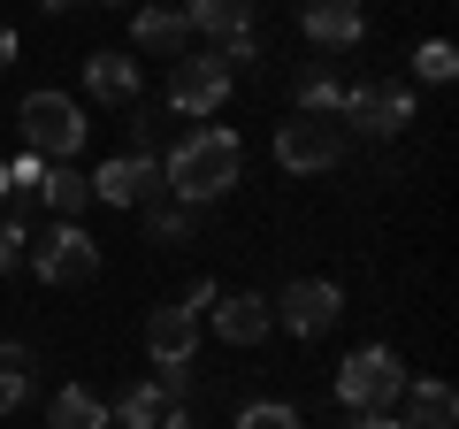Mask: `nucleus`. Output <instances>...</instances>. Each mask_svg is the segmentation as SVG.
Returning <instances> with one entry per match:
<instances>
[{"mask_svg": "<svg viewBox=\"0 0 459 429\" xmlns=\"http://www.w3.org/2000/svg\"><path fill=\"white\" fill-rule=\"evenodd\" d=\"M246 177V153H238V131H222V123H199L192 138H177L161 162V184L177 207H207V199H222L230 184Z\"/></svg>", "mask_w": 459, "mask_h": 429, "instance_id": "nucleus-1", "label": "nucleus"}, {"mask_svg": "<svg viewBox=\"0 0 459 429\" xmlns=\"http://www.w3.org/2000/svg\"><path fill=\"white\" fill-rule=\"evenodd\" d=\"M406 383L413 376H406V361H398L391 346H360V353L337 361V407L344 414H391Z\"/></svg>", "mask_w": 459, "mask_h": 429, "instance_id": "nucleus-2", "label": "nucleus"}, {"mask_svg": "<svg viewBox=\"0 0 459 429\" xmlns=\"http://www.w3.org/2000/svg\"><path fill=\"white\" fill-rule=\"evenodd\" d=\"M16 131H23V146H31L39 162H69V153L84 146V108L69 92H23Z\"/></svg>", "mask_w": 459, "mask_h": 429, "instance_id": "nucleus-3", "label": "nucleus"}, {"mask_svg": "<svg viewBox=\"0 0 459 429\" xmlns=\"http://www.w3.org/2000/svg\"><path fill=\"white\" fill-rule=\"evenodd\" d=\"M276 162L291 169V177H322V169H337L344 162V123L337 116H299V108H291V123H276Z\"/></svg>", "mask_w": 459, "mask_h": 429, "instance_id": "nucleus-4", "label": "nucleus"}, {"mask_svg": "<svg viewBox=\"0 0 459 429\" xmlns=\"http://www.w3.org/2000/svg\"><path fill=\"white\" fill-rule=\"evenodd\" d=\"M23 261H31L39 284H54V292H84V284L100 276V246L77 231V223H54V231L23 253Z\"/></svg>", "mask_w": 459, "mask_h": 429, "instance_id": "nucleus-5", "label": "nucleus"}, {"mask_svg": "<svg viewBox=\"0 0 459 429\" xmlns=\"http://www.w3.org/2000/svg\"><path fill=\"white\" fill-rule=\"evenodd\" d=\"M337 123H352L360 138H398L413 123V84H398V77H376V84H352L344 92V116Z\"/></svg>", "mask_w": 459, "mask_h": 429, "instance_id": "nucleus-6", "label": "nucleus"}, {"mask_svg": "<svg viewBox=\"0 0 459 429\" xmlns=\"http://www.w3.org/2000/svg\"><path fill=\"white\" fill-rule=\"evenodd\" d=\"M230 100V62L222 54H177V69H169V108L177 116H214Z\"/></svg>", "mask_w": 459, "mask_h": 429, "instance_id": "nucleus-7", "label": "nucleus"}, {"mask_svg": "<svg viewBox=\"0 0 459 429\" xmlns=\"http://www.w3.org/2000/svg\"><path fill=\"white\" fill-rule=\"evenodd\" d=\"M92 199H108V207H146V199H169L161 162H153V153H115V162H100V169H92Z\"/></svg>", "mask_w": 459, "mask_h": 429, "instance_id": "nucleus-8", "label": "nucleus"}, {"mask_svg": "<svg viewBox=\"0 0 459 429\" xmlns=\"http://www.w3.org/2000/svg\"><path fill=\"white\" fill-rule=\"evenodd\" d=\"M268 307H276V322L291 337H322L329 322L344 314V292L329 276H299V284H283V299H268Z\"/></svg>", "mask_w": 459, "mask_h": 429, "instance_id": "nucleus-9", "label": "nucleus"}, {"mask_svg": "<svg viewBox=\"0 0 459 429\" xmlns=\"http://www.w3.org/2000/svg\"><path fill=\"white\" fill-rule=\"evenodd\" d=\"M199 353V314L192 307H153L146 314V361L153 368H184Z\"/></svg>", "mask_w": 459, "mask_h": 429, "instance_id": "nucleus-10", "label": "nucleus"}, {"mask_svg": "<svg viewBox=\"0 0 459 429\" xmlns=\"http://www.w3.org/2000/svg\"><path fill=\"white\" fill-rule=\"evenodd\" d=\"M307 47H322V54H337V47H360L368 39V8L360 0H307Z\"/></svg>", "mask_w": 459, "mask_h": 429, "instance_id": "nucleus-11", "label": "nucleus"}, {"mask_svg": "<svg viewBox=\"0 0 459 429\" xmlns=\"http://www.w3.org/2000/svg\"><path fill=\"white\" fill-rule=\"evenodd\" d=\"M214 330H222V346H261L276 330V307L261 292H230V299H214Z\"/></svg>", "mask_w": 459, "mask_h": 429, "instance_id": "nucleus-12", "label": "nucleus"}, {"mask_svg": "<svg viewBox=\"0 0 459 429\" xmlns=\"http://www.w3.org/2000/svg\"><path fill=\"white\" fill-rule=\"evenodd\" d=\"M131 39H138L146 54H169V62H177V54L192 47V16H184V8H169V0H146V8L131 16Z\"/></svg>", "mask_w": 459, "mask_h": 429, "instance_id": "nucleus-13", "label": "nucleus"}, {"mask_svg": "<svg viewBox=\"0 0 459 429\" xmlns=\"http://www.w3.org/2000/svg\"><path fill=\"white\" fill-rule=\"evenodd\" d=\"M398 407H406V414H398L406 429H452V422H459V391H452V383H437V376L406 383V391H398Z\"/></svg>", "mask_w": 459, "mask_h": 429, "instance_id": "nucleus-14", "label": "nucleus"}, {"mask_svg": "<svg viewBox=\"0 0 459 429\" xmlns=\"http://www.w3.org/2000/svg\"><path fill=\"white\" fill-rule=\"evenodd\" d=\"M31 199H47L62 223H77V214L92 207V177H84V169H69V162H47V177H39Z\"/></svg>", "mask_w": 459, "mask_h": 429, "instance_id": "nucleus-15", "label": "nucleus"}, {"mask_svg": "<svg viewBox=\"0 0 459 429\" xmlns=\"http://www.w3.org/2000/svg\"><path fill=\"white\" fill-rule=\"evenodd\" d=\"M184 16H192V39H214L222 47V39L253 31V0H192Z\"/></svg>", "mask_w": 459, "mask_h": 429, "instance_id": "nucleus-16", "label": "nucleus"}, {"mask_svg": "<svg viewBox=\"0 0 459 429\" xmlns=\"http://www.w3.org/2000/svg\"><path fill=\"white\" fill-rule=\"evenodd\" d=\"M84 92L92 100H138V62L131 54H92L84 62Z\"/></svg>", "mask_w": 459, "mask_h": 429, "instance_id": "nucleus-17", "label": "nucleus"}, {"mask_svg": "<svg viewBox=\"0 0 459 429\" xmlns=\"http://www.w3.org/2000/svg\"><path fill=\"white\" fill-rule=\"evenodd\" d=\"M47 429H108V407H100V398L84 391V383H69V391H54Z\"/></svg>", "mask_w": 459, "mask_h": 429, "instance_id": "nucleus-18", "label": "nucleus"}, {"mask_svg": "<svg viewBox=\"0 0 459 429\" xmlns=\"http://www.w3.org/2000/svg\"><path fill=\"white\" fill-rule=\"evenodd\" d=\"M192 231H199L192 207H177V199H146V238H153V246H184Z\"/></svg>", "mask_w": 459, "mask_h": 429, "instance_id": "nucleus-19", "label": "nucleus"}, {"mask_svg": "<svg viewBox=\"0 0 459 429\" xmlns=\"http://www.w3.org/2000/svg\"><path fill=\"white\" fill-rule=\"evenodd\" d=\"M161 414H169L161 383H131V391L115 398V422H123V429H161Z\"/></svg>", "mask_w": 459, "mask_h": 429, "instance_id": "nucleus-20", "label": "nucleus"}, {"mask_svg": "<svg viewBox=\"0 0 459 429\" xmlns=\"http://www.w3.org/2000/svg\"><path fill=\"white\" fill-rule=\"evenodd\" d=\"M299 116H344V84L329 69H307L299 77Z\"/></svg>", "mask_w": 459, "mask_h": 429, "instance_id": "nucleus-21", "label": "nucleus"}, {"mask_svg": "<svg viewBox=\"0 0 459 429\" xmlns=\"http://www.w3.org/2000/svg\"><path fill=\"white\" fill-rule=\"evenodd\" d=\"M452 69H459V54L444 47V39H429V47L413 54V77H421V84H452Z\"/></svg>", "mask_w": 459, "mask_h": 429, "instance_id": "nucleus-22", "label": "nucleus"}, {"mask_svg": "<svg viewBox=\"0 0 459 429\" xmlns=\"http://www.w3.org/2000/svg\"><path fill=\"white\" fill-rule=\"evenodd\" d=\"M238 429H307V422H299V407H276V398H253V407L238 414Z\"/></svg>", "mask_w": 459, "mask_h": 429, "instance_id": "nucleus-23", "label": "nucleus"}, {"mask_svg": "<svg viewBox=\"0 0 459 429\" xmlns=\"http://www.w3.org/2000/svg\"><path fill=\"white\" fill-rule=\"evenodd\" d=\"M23 253H31V238H23V223H16V214H0V276H8V268H16Z\"/></svg>", "mask_w": 459, "mask_h": 429, "instance_id": "nucleus-24", "label": "nucleus"}, {"mask_svg": "<svg viewBox=\"0 0 459 429\" xmlns=\"http://www.w3.org/2000/svg\"><path fill=\"white\" fill-rule=\"evenodd\" d=\"M161 108H138V116H131V153H153V138H161Z\"/></svg>", "mask_w": 459, "mask_h": 429, "instance_id": "nucleus-25", "label": "nucleus"}, {"mask_svg": "<svg viewBox=\"0 0 459 429\" xmlns=\"http://www.w3.org/2000/svg\"><path fill=\"white\" fill-rule=\"evenodd\" d=\"M0 368H8V376H31L39 353H31V346H16V337H0Z\"/></svg>", "mask_w": 459, "mask_h": 429, "instance_id": "nucleus-26", "label": "nucleus"}, {"mask_svg": "<svg viewBox=\"0 0 459 429\" xmlns=\"http://www.w3.org/2000/svg\"><path fill=\"white\" fill-rule=\"evenodd\" d=\"M23 398H31V376H8V368H0V414H16Z\"/></svg>", "mask_w": 459, "mask_h": 429, "instance_id": "nucleus-27", "label": "nucleus"}, {"mask_svg": "<svg viewBox=\"0 0 459 429\" xmlns=\"http://www.w3.org/2000/svg\"><path fill=\"white\" fill-rule=\"evenodd\" d=\"M214 299H222V292H214V276H192V284H184V299H177V307H214Z\"/></svg>", "mask_w": 459, "mask_h": 429, "instance_id": "nucleus-28", "label": "nucleus"}, {"mask_svg": "<svg viewBox=\"0 0 459 429\" xmlns=\"http://www.w3.org/2000/svg\"><path fill=\"white\" fill-rule=\"evenodd\" d=\"M352 429H406L398 414H352Z\"/></svg>", "mask_w": 459, "mask_h": 429, "instance_id": "nucleus-29", "label": "nucleus"}, {"mask_svg": "<svg viewBox=\"0 0 459 429\" xmlns=\"http://www.w3.org/2000/svg\"><path fill=\"white\" fill-rule=\"evenodd\" d=\"M161 429H192V407H169V414H161Z\"/></svg>", "mask_w": 459, "mask_h": 429, "instance_id": "nucleus-30", "label": "nucleus"}, {"mask_svg": "<svg viewBox=\"0 0 459 429\" xmlns=\"http://www.w3.org/2000/svg\"><path fill=\"white\" fill-rule=\"evenodd\" d=\"M16 62V31H8V23H0V69Z\"/></svg>", "mask_w": 459, "mask_h": 429, "instance_id": "nucleus-31", "label": "nucleus"}, {"mask_svg": "<svg viewBox=\"0 0 459 429\" xmlns=\"http://www.w3.org/2000/svg\"><path fill=\"white\" fill-rule=\"evenodd\" d=\"M31 8L39 16H62V8H77V0H31Z\"/></svg>", "mask_w": 459, "mask_h": 429, "instance_id": "nucleus-32", "label": "nucleus"}, {"mask_svg": "<svg viewBox=\"0 0 459 429\" xmlns=\"http://www.w3.org/2000/svg\"><path fill=\"white\" fill-rule=\"evenodd\" d=\"M0 199H8V169H0Z\"/></svg>", "mask_w": 459, "mask_h": 429, "instance_id": "nucleus-33", "label": "nucleus"}]
</instances>
